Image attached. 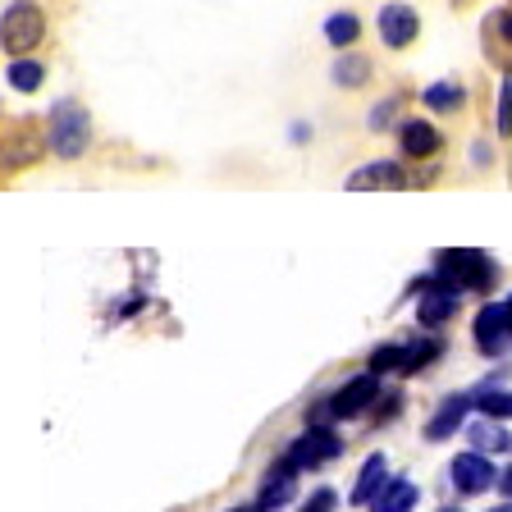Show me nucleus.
Listing matches in <instances>:
<instances>
[{
    "instance_id": "nucleus-18",
    "label": "nucleus",
    "mask_w": 512,
    "mask_h": 512,
    "mask_svg": "<svg viewBox=\"0 0 512 512\" xmlns=\"http://www.w3.org/2000/svg\"><path fill=\"white\" fill-rule=\"evenodd\" d=\"M10 87L14 92H37V87H42V78H46V69L37 60H10Z\"/></svg>"
},
{
    "instance_id": "nucleus-26",
    "label": "nucleus",
    "mask_w": 512,
    "mask_h": 512,
    "mask_svg": "<svg viewBox=\"0 0 512 512\" xmlns=\"http://www.w3.org/2000/svg\"><path fill=\"white\" fill-rule=\"evenodd\" d=\"M499 490H503V494H508V499H512V467H508V471H503V476H499Z\"/></svg>"
},
{
    "instance_id": "nucleus-15",
    "label": "nucleus",
    "mask_w": 512,
    "mask_h": 512,
    "mask_svg": "<svg viewBox=\"0 0 512 512\" xmlns=\"http://www.w3.org/2000/svg\"><path fill=\"white\" fill-rule=\"evenodd\" d=\"M371 508L375 512H412L416 508V485L412 480H389V485L375 494Z\"/></svg>"
},
{
    "instance_id": "nucleus-1",
    "label": "nucleus",
    "mask_w": 512,
    "mask_h": 512,
    "mask_svg": "<svg viewBox=\"0 0 512 512\" xmlns=\"http://www.w3.org/2000/svg\"><path fill=\"white\" fill-rule=\"evenodd\" d=\"M87 142H92V119H87V110L78 106V101H60V106L51 110V151L60 160H78L87 151Z\"/></svg>"
},
{
    "instance_id": "nucleus-14",
    "label": "nucleus",
    "mask_w": 512,
    "mask_h": 512,
    "mask_svg": "<svg viewBox=\"0 0 512 512\" xmlns=\"http://www.w3.org/2000/svg\"><path fill=\"white\" fill-rule=\"evenodd\" d=\"M384 471H389V462L380 458V453H371V458L362 462V476H357V485H352V503H362V508H371L375 503V494L389 485L384 480Z\"/></svg>"
},
{
    "instance_id": "nucleus-3",
    "label": "nucleus",
    "mask_w": 512,
    "mask_h": 512,
    "mask_svg": "<svg viewBox=\"0 0 512 512\" xmlns=\"http://www.w3.org/2000/svg\"><path fill=\"white\" fill-rule=\"evenodd\" d=\"M42 37H46V19H42V10H37L32 0H19V5L5 10V55L23 60L32 46L42 42Z\"/></svg>"
},
{
    "instance_id": "nucleus-27",
    "label": "nucleus",
    "mask_w": 512,
    "mask_h": 512,
    "mask_svg": "<svg viewBox=\"0 0 512 512\" xmlns=\"http://www.w3.org/2000/svg\"><path fill=\"white\" fill-rule=\"evenodd\" d=\"M234 512H252V508H234Z\"/></svg>"
},
{
    "instance_id": "nucleus-21",
    "label": "nucleus",
    "mask_w": 512,
    "mask_h": 512,
    "mask_svg": "<svg viewBox=\"0 0 512 512\" xmlns=\"http://www.w3.org/2000/svg\"><path fill=\"white\" fill-rule=\"evenodd\" d=\"M357 32H362V23L352 19V14H330V23H325V37H330L334 46H352Z\"/></svg>"
},
{
    "instance_id": "nucleus-11",
    "label": "nucleus",
    "mask_w": 512,
    "mask_h": 512,
    "mask_svg": "<svg viewBox=\"0 0 512 512\" xmlns=\"http://www.w3.org/2000/svg\"><path fill=\"white\" fill-rule=\"evenodd\" d=\"M407 174L398 170L394 160H380V165H362L357 174H348V192H380V188H403Z\"/></svg>"
},
{
    "instance_id": "nucleus-20",
    "label": "nucleus",
    "mask_w": 512,
    "mask_h": 512,
    "mask_svg": "<svg viewBox=\"0 0 512 512\" xmlns=\"http://www.w3.org/2000/svg\"><path fill=\"white\" fill-rule=\"evenodd\" d=\"M476 407L490 416V421H512V394L508 389H480Z\"/></svg>"
},
{
    "instance_id": "nucleus-12",
    "label": "nucleus",
    "mask_w": 512,
    "mask_h": 512,
    "mask_svg": "<svg viewBox=\"0 0 512 512\" xmlns=\"http://www.w3.org/2000/svg\"><path fill=\"white\" fill-rule=\"evenodd\" d=\"M375 389H380V375H375V371L357 375L348 389H339V394H334V403H330L334 416H357V412H366V403L375 398Z\"/></svg>"
},
{
    "instance_id": "nucleus-23",
    "label": "nucleus",
    "mask_w": 512,
    "mask_h": 512,
    "mask_svg": "<svg viewBox=\"0 0 512 512\" xmlns=\"http://www.w3.org/2000/svg\"><path fill=\"white\" fill-rule=\"evenodd\" d=\"M499 133H512V74L503 78V96H499Z\"/></svg>"
},
{
    "instance_id": "nucleus-2",
    "label": "nucleus",
    "mask_w": 512,
    "mask_h": 512,
    "mask_svg": "<svg viewBox=\"0 0 512 512\" xmlns=\"http://www.w3.org/2000/svg\"><path fill=\"white\" fill-rule=\"evenodd\" d=\"M439 279L453 284V288H490L494 266H490V256L467 252V247H453V252H439Z\"/></svg>"
},
{
    "instance_id": "nucleus-13",
    "label": "nucleus",
    "mask_w": 512,
    "mask_h": 512,
    "mask_svg": "<svg viewBox=\"0 0 512 512\" xmlns=\"http://www.w3.org/2000/svg\"><path fill=\"white\" fill-rule=\"evenodd\" d=\"M398 142H403V151L412 160H426L439 151V133H435V124H426V119H407V124L398 128Z\"/></svg>"
},
{
    "instance_id": "nucleus-16",
    "label": "nucleus",
    "mask_w": 512,
    "mask_h": 512,
    "mask_svg": "<svg viewBox=\"0 0 512 512\" xmlns=\"http://www.w3.org/2000/svg\"><path fill=\"white\" fill-rule=\"evenodd\" d=\"M462 412H467V398H448V403L439 407L435 416H430L426 439H448V435H453V430L462 426Z\"/></svg>"
},
{
    "instance_id": "nucleus-7",
    "label": "nucleus",
    "mask_w": 512,
    "mask_h": 512,
    "mask_svg": "<svg viewBox=\"0 0 512 512\" xmlns=\"http://www.w3.org/2000/svg\"><path fill=\"white\" fill-rule=\"evenodd\" d=\"M416 32H421V19H416L412 5H384V10H380V37H384V46L403 51V46L416 42Z\"/></svg>"
},
{
    "instance_id": "nucleus-6",
    "label": "nucleus",
    "mask_w": 512,
    "mask_h": 512,
    "mask_svg": "<svg viewBox=\"0 0 512 512\" xmlns=\"http://www.w3.org/2000/svg\"><path fill=\"white\" fill-rule=\"evenodd\" d=\"M512 339V298L490 302V307L476 316V343L485 352H503Z\"/></svg>"
},
{
    "instance_id": "nucleus-22",
    "label": "nucleus",
    "mask_w": 512,
    "mask_h": 512,
    "mask_svg": "<svg viewBox=\"0 0 512 512\" xmlns=\"http://www.w3.org/2000/svg\"><path fill=\"white\" fill-rule=\"evenodd\" d=\"M426 106H430V110H458V106H462V87H458V83H435V87H426Z\"/></svg>"
},
{
    "instance_id": "nucleus-8",
    "label": "nucleus",
    "mask_w": 512,
    "mask_h": 512,
    "mask_svg": "<svg viewBox=\"0 0 512 512\" xmlns=\"http://www.w3.org/2000/svg\"><path fill=\"white\" fill-rule=\"evenodd\" d=\"M494 480L499 476H494L485 453H458V458H453V485H458L462 494H485Z\"/></svg>"
},
{
    "instance_id": "nucleus-10",
    "label": "nucleus",
    "mask_w": 512,
    "mask_h": 512,
    "mask_svg": "<svg viewBox=\"0 0 512 512\" xmlns=\"http://www.w3.org/2000/svg\"><path fill=\"white\" fill-rule=\"evenodd\" d=\"M298 471L302 467H293L288 458L270 467V476L261 480V512H275V508H284V503L293 499V490H298Z\"/></svg>"
},
{
    "instance_id": "nucleus-24",
    "label": "nucleus",
    "mask_w": 512,
    "mask_h": 512,
    "mask_svg": "<svg viewBox=\"0 0 512 512\" xmlns=\"http://www.w3.org/2000/svg\"><path fill=\"white\" fill-rule=\"evenodd\" d=\"M302 512H334V490H316L302 503Z\"/></svg>"
},
{
    "instance_id": "nucleus-5",
    "label": "nucleus",
    "mask_w": 512,
    "mask_h": 512,
    "mask_svg": "<svg viewBox=\"0 0 512 512\" xmlns=\"http://www.w3.org/2000/svg\"><path fill=\"white\" fill-rule=\"evenodd\" d=\"M343 453V444H339V435H334L330 426H311L307 435L298 439V444L288 448V462H293V467H320V462H330V458H339Z\"/></svg>"
},
{
    "instance_id": "nucleus-9",
    "label": "nucleus",
    "mask_w": 512,
    "mask_h": 512,
    "mask_svg": "<svg viewBox=\"0 0 512 512\" xmlns=\"http://www.w3.org/2000/svg\"><path fill=\"white\" fill-rule=\"evenodd\" d=\"M458 293H462V288L444 284V279H430V284H421V307H416L421 325H439V320L453 316V311H458Z\"/></svg>"
},
{
    "instance_id": "nucleus-25",
    "label": "nucleus",
    "mask_w": 512,
    "mask_h": 512,
    "mask_svg": "<svg viewBox=\"0 0 512 512\" xmlns=\"http://www.w3.org/2000/svg\"><path fill=\"white\" fill-rule=\"evenodd\" d=\"M490 28H494V32H499L503 42H508V46H512V14H508V10H499V14H494V19H490Z\"/></svg>"
},
{
    "instance_id": "nucleus-19",
    "label": "nucleus",
    "mask_w": 512,
    "mask_h": 512,
    "mask_svg": "<svg viewBox=\"0 0 512 512\" xmlns=\"http://www.w3.org/2000/svg\"><path fill=\"white\" fill-rule=\"evenodd\" d=\"M366 78H371V60H366V55H343V60L334 64V83L339 87H362Z\"/></svg>"
},
{
    "instance_id": "nucleus-4",
    "label": "nucleus",
    "mask_w": 512,
    "mask_h": 512,
    "mask_svg": "<svg viewBox=\"0 0 512 512\" xmlns=\"http://www.w3.org/2000/svg\"><path fill=\"white\" fill-rule=\"evenodd\" d=\"M435 352H439V343H398V348H380L371 357V371L375 375H384V371H403V375H416L426 362H435Z\"/></svg>"
},
{
    "instance_id": "nucleus-28",
    "label": "nucleus",
    "mask_w": 512,
    "mask_h": 512,
    "mask_svg": "<svg viewBox=\"0 0 512 512\" xmlns=\"http://www.w3.org/2000/svg\"><path fill=\"white\" fill-rule=\"evenodd\" d=\"M448 512H458V508H448Z\"/></svg>"
},
{
    "instance_id": "nucleus-17",
    "label": "nucleus",
    "mask_w": 512,
    "mask_h": 512,
    "mask_svg": "<svg viewBox=\"0 0 512 512\" xmlns=\"http://www.w3.org/2000/svg\"><path fill=\"white\" fill-rule=\"evenodd\" d=\"M471 448H480V453H503V448H512V439L499 421H480V426H471Z\"/></svg>"
}]
</instances>
